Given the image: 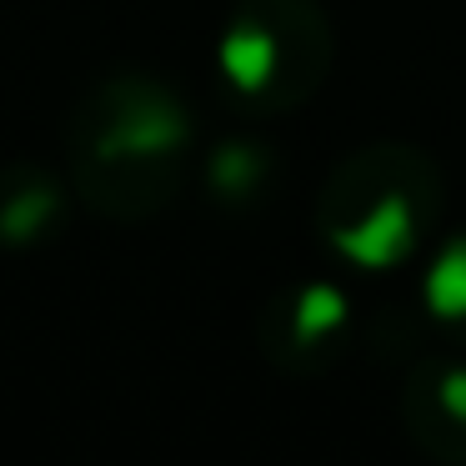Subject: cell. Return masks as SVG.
I'll use <instances>...</instances> for the list:
<instances>
[{"mask_svg":"<svg viewBox=\"0 0 466 466\" xmlns=\"http://www.w3.org/2000/svg\"><path fill=\"white\" fill-rule=\"evenodd\" d=\"M431 171L421 156L401 146H376L356 156L331 181L321 206V231L356 266H391L416 251L421 226L431 216Z\"/></svg>","mask_w":466,"mask_h":466,"instance_id":"cell-1","label":"cell"},{"mask_svg":"<svg viewBox=\"0 0 466 466\" xmlns=\"http://www.w3.org/2000/svg\"><path fill=\"white\" fill-rule=\"evenodd\" d=\"M326 51L331 41L311 0H251L231 21L221 61L236 91L266 106H286L316 86V76L326 71Z\"/></svg>","mask_w":466,"mask_h":466,"instance_id":"cell-2","label":"cell"},{"mask_svg":"<svg viewBox=\"0 0 466 466\" xmlns=\"http://www.w3.org/2000/svg\"><path fill=\"white\" fill-rule=\"evenodd\" d=\"M101 106V126L86 141L96 171L156 186V171L171 166L186 146V116L166 91L146 81H121Z\"/></svg>","mask_w":466,"mask_h":466,"instance_id":"cell-3","label":"cell"},{"mask_svg":"<svg viewBox=\"0 0 466 466\" xmlns=\"http://www.w3.org/2000/svg\"><path fill=\"white\" fill-rule=\"evenodd\" d=\"M406 421L421 436L426 451L446 461H466V366L431 361L416 371L406 391Z\"/></svg>","mask_w":466,"mask_h":466,"instance_id":"cell-4","label":"cell"},{"mask_svg":"<svg viewBox=\"0 0 466 466\" xmlns=\"http://www.w3.org/2000/svg\"><path fill=\"white\" fill-rule=\"evenodd\" d=\"M426 301H431V311L441 316V321H451L466 331V241H456L451 251L431 266V276H426Z\"/></svg>","mask_w":466,"mask_h":466,"instance_id":"cell-5","label":"cell"}]
</instances>
